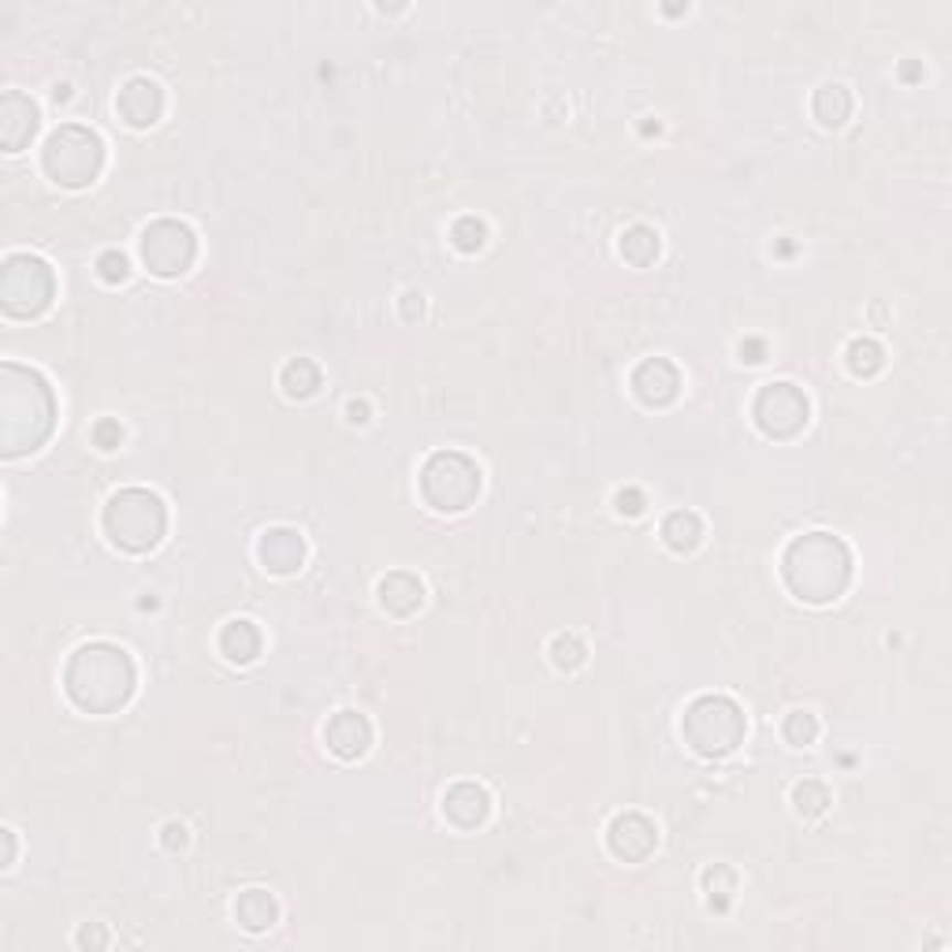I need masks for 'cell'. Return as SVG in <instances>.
<instances>
[{
	"label": "cell",
	"mask_w": 952,
	"mask_h": 952,
	"mask_svg": "<svg viewBox=\"0 0 952 952\" xmlns=\"http://www.w3.org/2000/svg\"><path fill=\"white\" fill-rule=\"evenodd\" d=\"M56 398L38 368L19 361L0 365V450L4 458L30 454L53 436Z\"/></svg>",
	"instance_id": "cell-1"
},
{
	"label": "cell",
	"mask_w": 952,
	"mask_h": 952,
	"mask_svg": "<svg viewBox=\"0 0 952 952\" xmlns=\"http://www.w3.org/2000/svg\"><path fill=\"white\" fill-rule=\"evenodd\" d=\"M135 663L124 648L108 644V640H94L83 644L67 659L64 670V688L72 704L89 715H113L135 696Z\"/></svg>",
	"instance_id": "cell-2"
},
{
	"label": "cell",
	"mask_w": 952,
	"mask_h": 952,
	"mask_svg": "<svg viewBox=\"0 0 952 952\" xmlns=\"http://www.w3.org/2000/svg\"><path fill=\"white\" fill-rule=\"evenodd\" d=\"M781 574L789 592L804 603H834L852 580V550L830 533L796 536L781 555Z\"/></svg>",
	"instance_id": "cell-3"
},
{
	"label": "cell",
	"mask_w": 952,
	"mask_h": 952,
	"mask_svg": "<svg viewBox=\"0 0 952 952\" xmlns=\"http://www.w3.org/2000/svg\"><path fill=\"white\" fill-rule=\"evenodd\" d=\"M105 533L119 550L146 555L168 533V506L149 488H124L105 506Z\"/></svg>",
	"instance_id": "cell-4"
},
{
	"label": "cell",
	"mask_w": 952,
	"mask_h": 952,
	"mask_svg": "<svg viewBox=\"0 0 952 952\" xmlns=\"http://www.w3.org/2000/svg\"><path fill=\"white\" fill-rule=\"evenodd\" d=\"M681 734H685L688 748L699 751L707 759L729 756L748 734L745 710L737 707V699L729 696H699L685 707L681 718Z\"/></svg>",
	"instance_id": "cell-5"
},
{
	"label": "cell",
	"mask_w": 952,
	"mask_h": 952,
	"mask_svg": "<svg viewBox=\"0 0 952 952\" xmlns=\"http://www.w3.org/2000/svg\"><path fill=\"white\" fill-rule=\"evenodd\" d=\"M42 164L53 183L60 186H89L105 168V146L101 138L94 135L83 124H64L56 127L53 135L45 138L42 149Z\"/></svg>",
	"instance_id": "cell-6"
},
{
	"label": "cell",
	"mask_w": 952,
	"mask_h": 952,
	"mask_svg": "<svg viewBox=\"0 0 952 952\" xmlns=\"http://www.w3.org/2000/svg\"><path fill=\"white\" fill-rule=\"evenodd\" d=\"M480 466L458 450H436L420 469V495L443 514H462L480 495Z\"/></svg>",
	"instance_id": "cell-7"
},
{
	"label": "cell",
	"mask_w": 952,
	"mask_h": 952,
	"mask_svg": "<svg viewBox=\"0 0 952 952\" xmlns=\"http://www.w3.org/2000/svg\"><path fill=\"white\" fill-rule=\"evenodd\" d=\"M56 276L42 257L12 254L0 268V306L8 317H38L53 302Z\"/></svg>",
	"instance_id": "cell-8"
},
{
	"label": "cell",
	"mask_w": 952,
	"mask_h": 952,
	"mask_svg": "<svg viewBox=\"0 0 952 952\" xmlns=\"http://www.w3.org/2000/svg\"><path fill=\"white\" fill-rule=\"evenodd\" d=\"M142 265L160 279L183 276L197 257V238L183 220H153L138 238Z\"/></svg>",
	"instance_id": "cell-9"
},
{
	"label": "cell",
	"mask_w": 952,
	"mask_h": 952,
	"mask_svg": "<svg viewBox=\"0 0 952 952\" xmlns=\"http://www.w3.org/2000/svg\"><path fill=\"white\" fill-rule=\"evenodd\" d=\"M751 414H756V425L763 428L770 439H793L804 432L811 406L807 395L796 384H767L751 403Z\"/></svg>",
	"instance_id": "cell-10"
},
{
	"label": "cell",
	"mask_w": 952,
	"mask_h": 952,
	"mask_svg": "<svg viewBox=\"0 0 952 952\" xmlns=\"http://www.w3.org/2000/svg\"><path fill=\"white\" fill-rule=\"evenodd\" d=\"M607 845L618 859H625V864H644L659 845V830L648 815L629 811V815H618L614 823H610Z\"/></svg>",
	"instance_id": "cell-11"
},
{
	"label": "cell",
	"mask_w": 952,
	"mask_h": 952,
	"mask_svg": "<svg viewBox=\"0 0 952 952\" xmlns=\"http://www.w3.org/2000/svg\"><path fill=\"white\" fill-rule=\"evenodd\" d=\"M38 135V105L19 89H8L0 97V142L8 153H19L30 138Z\"/></svg>",
	"instance_id": "cell-12"
},
{
	"label": "cell",
	"mask_w": 952,
	"mask_h": 952,
	"mask_svg": "<svg viewBox=\"0 0 952 952\" xmlns=\"http://www.w3.org/2000/svg\"><path fill=\"white\" fill-rule=\"evenodd\" d=\"M116 108L130 127H153L157 119L164 116V89H160L153 78L138 75L119 89Z\"/></svg>",
	"instance_id": "cell-13"
},
{
	"label": "cell",
	"mask_w": 952,
	"mask_h": 952,
	"mask_svg": "<svg viewBox=\"0 0 952 952\" xmlns=\"http://www.w3.org/2000/svg\"><path fill=\"white\" fill-rule=\"evenodd\" d=\"M257 558L268 574L290 577L306 563V539L298 536L295 528H268V533L257 539Z\"/></svg>",
	"instance_id": "cell-14"
},
{
	"label": "cell",
	"mask_w": 952,
	"mask_h": 952,
	"mask_svg": "<svg viewBox=\"0 0 952 952\" xmlns=\"http://www.w3.org/2000/svg\"><path fill=\"white\" fill-rule=\"evenodd\" d=\"M633 391H637V398H640L644 406H666V403H674L677 391H681L677 365H674V361H666V357H648V361H640L637 373H633Z\"/></svg>",
	"instance_id": "cell-15"
},
{
	"label": "cell",
	"mask_w": 952,
	"mask_h": 952,
	"mask_svg": "<svg viewBox=\"0 0 952 952\" xmlns=\"http://www.w3.org/2000/svg\"><path fill=\"white\" fill-rule=\"evenodd\" d=\"M324 740L339 759H361L373 748V721L365 715H357V710H339V715L328 721Z\"/></svg>",
	"instance_id": "cell-16"
},
{
	"label": "cell",
	"mask_w": 952,
	"mask_h": 952,
	"mask_svg": "<svg viewBox=\"0 0 952 952\" xmlns=\"http://www.w3.org/2000/svg\"><path fill=\"white\" fill-rule=\"evenodd\" d=\"M443 815H447L454 826H462V830L484 826L488 815H491V796H488V789L477 785V781H458V785H450L447 796H443Z\"/></svg>",
	"instance_id": "cell-17"
},
{
	"label": "cell",
	"mask_w": 952,
	"mask_h": 952,
	"mask_svg": "<svg viewBox=\"0 0 952 952\" xmlns=\"http://www.w3.org/2000/svg\"><path fill=\"white\" fill-rule=\"evenodd\" d=\"M376 599L387 614L409 618V614H417L420 603H425V585H420L414 574H387L376 585Z\"/></svg>",
	"instance_id": "cell-18"
},
{
	"label": "cell",
	"mask_w": 952,
	"mask_h": 952,
	"mask_svg": "<svg viewBox=\"0 0 952 952\" xmlns=\"http://www.w3.org/2000/svg\"><path fill=\"white\" fill-rule=\"evenodd\" d=\"M220 651H224V655L238 666L254 663V659L260 655V629L246 618L227 621V625L220 629Z\"/></svg>",
	"instance_id": "cell-19"
},
{
	"label": "cell",
	"mask_w": 952,
	"mask_h": 952,
	"mask_svg": "<svg viewBox=\"0 0 952 952\" xmlns=\"http://www.w3.org/2000/svg\"><path fill=\"white\" fill-rule=\"evenodd\" d=\"M235 919H238V927H246V930H268V927H276V919H279V905H276V897L268 894V889H246L243 897L235 900Z\"/></svg>",
	"instance_id": "cell-20"
},
{
	"label": "cell",
	"mask_w": 952,
	"mask_h": 952,
	"mask_svg": "<svg viewBox=\"0 0 952 952\" xmlns=\"http://www.w3.org/2000/svg\"><path fill=\"white\" fill-rule=\"evenodd\" d=\"M852 108H856V101H852L848 86H841V83H826V86H819V89H815V101H811V113H815V119H819V124H823V127H841V124H848Z\"/></svg>",
	"instance_id": "cell-21"
},
{
	"label": "cell",
	"mask_w": 952,
	"mask_h": 952,
	"mask_svg": "<svg viewBox=\"0 0 952 952\" xmlns=\"http://www.w3.org/2000/svg\"><path fill=\"white\" fill-rule=\"evenodd\" d=\"M663 539L670 550L688 555V550H696L699 539H704V521H699V514H693V510H674V514H666L663 521Z\"/></svg>",
	"instance_id": "cell-22"
},
{
	"label": "cell",
	"mask_w": 952,
	"mask_h": 952,
	"mask_svg": "<svg viewBox=\"0 0 952 952\" xmlns=\"http://www.w3.org/2000/svg\"><path fill=\"white\" fill-rule=\"evenodd\" d=\"M618 249H621V257H625L629 265L648 268L651 260L659 257V232H655V227H648V224H633V227H625V232H621Z\"/></svg>",
	"instance_id": "cell-23"
},
{
	"label": "cell",
	"mask_w": 952,
	"mask_h": 952,
	"mask_svg": "<svg viewBox=\"0 0 952 952\" xmlns=\"http://www.w3.org/2000/svg\"><path fill=\"white\" fill-rule=\"evenodd\" d=\"M279 384H284V391L290 398H309L320 387V368L309 357H295V361H287V365H284Z\"/></svg>",
	"instance_id": "cell-24"
},
{
	"label": "cell",
	"mask_w": 952,
	"mask_h": 952,
	"mask_svg": "<svg viewBox=\"0 0 952 952\" xmlns=\"http://www.w3.org/2000/svg\"><path fill=\"white\" fill-rule=\"evenodd\" d=\"M845 357H848L852 373L864 376V379L881 373V365H886V350H881L875 339H852L848 350H845Z\"/></svg>",
	"instance_id": "cell-25"
},
{
	"label": "cell",
	"mask_w": 952,
	"mask_h": 952,
	"mask_svg": "<svg viewBox=\"0 0 952 952\" xmlns=\"http://www.w3.org/2000/svg\"><path fill=\"white\" fill-rule=\"evenodd\" d=\"M793 804L804 819H815L830 807V789L823 785V781H800V785L793 789Z\"/></svg>",
	"instance_id": "cell-26"
},
{
	"label": "cell",
	"mask_w": 952,
	"mask_h": 952,
	"mask_svg": "<svg viewBox=\"0 0 952 952\" xmlns=\"http://www.w3.org/2000/svg\"><path fill=\"white\" fill-rule=\"evenodd\" d=\"M585 659H588V651H585V644H580V637H574V633H558L555 640H550V663H555L558 670H577V666H585Z\"/></svg>",
	"instance_id": "cell-27"
},
{
	"label": "cell",
	"mask_w": 952,
	"mask_h": 952,
	"mask_svg": "<svg viewBox=\"0 0 952 952\" xmlns=\"http://www.w3.org/2000/svg\"><path fill=\"white\" fill-rule=\"evenodd\" d=\"M781 734H785L789 745L807 748L819 740V718L807 715V710H793V715H785V721H781Z\"/></svg>",
	"instance_id": "cell-28"
},
{
	"label": "cell",
	"mask_w": 952,
	"mask_h": 952,
	"mask_svg": "<svg viewBox=\"0 0 952 952\" xmlns=\"http://www.w3.org/2000/svg\"><path fill=\"white\" fill-rule=\"evenodd\" d=\"M450 243H454L458 249H462V254H477V249L488 243V227H484V220H477V216H462V220H454V227H450Z\"/></svg>",
	"instance_id": "cell-29"
},
{
	"label": "cell",
	"mask_w": 952,
	"mask_h": 952,
	"mask_svg": "<svg viewBox=\"0 0 952 952\" xmlns=\"http://www.w3.org/2000/svg\"><path fill=\"white\" fill-rule=\"evenodd\" d=\"M97 276H101L105 284H124L130 276V260L119 254V249H105V254L97 257Z\"/></svg>",
	"instance_id": "cell-30"
},
{
	"label": "cell",
	"mask_w": 952,
	"mask_h": 952,
	"mask_svg": "<svg viewBox=\"0 0 952 952\" xmlns=\"http://www.w3.org/2000/svg\"><path fill=\"white\" fill-rule=\"evenodd\" d=\"M89 436H94V443L101 450H116L119 439H124V428H119V420H97Z\"/></svg>",
	"instance_id": "cell-31"
},
{
	"label": "cell",
	"mask_w": 952,
	"mask_h": 952,
	"mask_svg": "<svg viewBox=\"0 0 952 952\" xmlns=\"http://www.w3.org/2000/svg\"><path fill=\"white\" fill-rule=\"evenodd\" d=\"M644 491H637V488H625V491H618V510L625 517H637V514H644Z\"/></svg>",
	"instance_id": "cell-32"
},
{
	"label": "cell",
	"mask_w": 952,
	"mask_h": 952,
	"mask_svg": "<svg viewBox=\"0 0 952 952\" xmlns=\"http://www.w3.org/2000/svg\"><path fill=\"white\" fill-rule=\"evenodd\" d=\"M75 941H78V945H83V949H105L113 938H108V930H105V927H97V923H94V927H83V930H78V938H75Z\"/></svg>",
	"instance_id": "cell-33"
},
{
	"label": "cell",
	"mask_w": 952,
	"mask_h": 952,
	"mask_svg": "<svg viewBox=\"0 0 952 952\" xmlns=\"http://www.w3.org/2000/svg\"><path fill=\"white\" fill-rule=\"evenodd\" d=\"M420 313H425V298H420L417 290L403 295V317H406V320H420Z\"/></svg>",
	"instance_id": "cell-34"
},
{
	"label": "cell",
	"mask_w": 952,
	"mask_h": 952,
	"mask_svg": "<svg viewBox=\"0 0 952 952\" xmlns=\"http://www.w3.org/2000/svg\"><path fill=\"white\" fill-rule=\"evenodd\" d=\"M164 845H168V848H183V845H186V826L168 823V826H164Z\"/></svg>",
	"instance_id": "cell-35"
},
{
	"label": "cell",
	"mask_w": 952,
	"mask_h": 952,
	"mask_svg": "<svg viewBox=\"0 0 952 952\" xmlns=\"http://www.w3.org/2000/svg\"><path fill=\"white\" fill-rule=\"evenodd\" d=\"M4 856H0V867H12V859H15V834L12 830H4Z\"/></svg>",
	"instance_id": "cell-36"
},
{
	"label": "cell",
	"mask_w": 952,
	"mask_h": 952,
	"mask_svg": "<svg viewBox=\"0 0 952 952\" xmlns=\"http://www.w3.org/2000/svg\"><path fill=\"white\" fill-rule=\"evenodd\" d=\"M740 354H745V361L756 365V361H763V343H756V339H751V343H740Z\"/></svg>",
	"instance_id": "cell-37"
},
{
	"label": "cell",
	"mask_w": 952,
	"mask_h": 952,
	"mask_svg": "<svg viewBox=\"0 0 952 952\" xmlns=\"http://www.w3.org/2000/svg\"><path fill=\"white\" fill-rule=\"evenodd\" d=\"M346 414H350V420H354V425H365V420H368V403H350Z\"/></svg>",
	"instance_id": "cell-38"
}]
</instances>
